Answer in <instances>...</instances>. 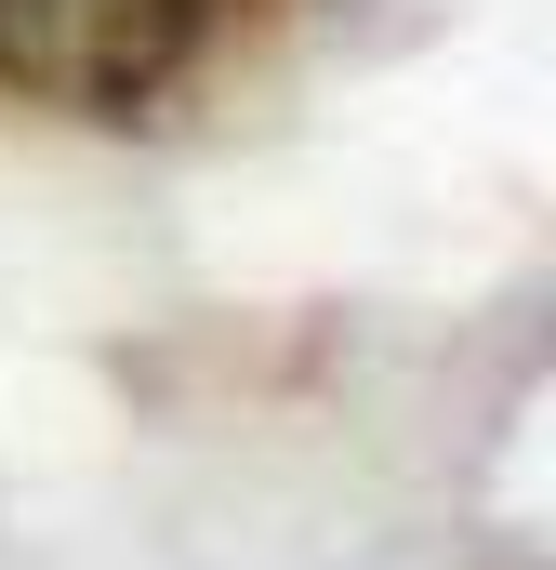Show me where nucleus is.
Instances as JSON below:
<instances>
[{
  "label": "nucleus",
  "instance_id": "1",
  "mask_svg": "<svg viewBox=\"0 0 556 570\" xmlns=\"http://www.w3.org/2000/svg\"><path fill=\"white\" fill-rule=\"evenodd\" d=\"M252 0H0V94L53 120H159Z\"/></svg>",
  "mask_w": 556,
  "mask_h": 570
}]
</instances>
